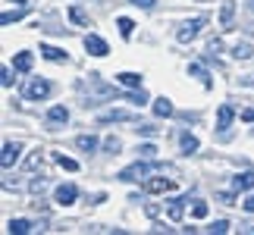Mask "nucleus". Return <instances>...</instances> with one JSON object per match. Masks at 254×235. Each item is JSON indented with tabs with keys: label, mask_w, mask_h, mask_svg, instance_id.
I'll return each mask as SVG.
<instances>
[{
	"label": "nucleus",
	"mask_w": 254,
	"mask_h": 235,
	"mask_svg": "<svg viewBox=\"0 0 254 235\" xmlns=\"http://www.w3.org/2000/svg\"><path fill=\"white\" fill-rule=\"evenodd\" d=\"M79 94L85 97V104H101V101H110V97H116V88H110L107 82H101V75H88L79 82Z\"/></svg>",
	"instance_id": "nucleus-1"
},
{
	"label": "nucleus",
	"mask_w": 254,
	"mask_h": 235,
	"mask_svg": "<svg viewBox=\"0 0 254 235\" xmlns=\"http://www.w3.org/2000/svg\"><path fill=\"white\" fill-rule=\"evenodd\" d=\"M154 170H160V166H157V163H151V160H138V163L126 166V170L120 173V179H123V182H141V179H148Z\"/></svg>",
	"instance_id": "nucleus-2"
},
{
	"label": "nucleus",
	"mask_w": 254,
	"mask_h": 235,
	"mask_svg": "<svg viewBox=\"0 0 254 235\" xmlns=\"http://www.w3.org/2000/svg\"><path fill=\"white\" fill-rule=\"evenodd\" d=\"M207 25V19L204 16H194V19H185V22L179 25V32H176V41L179 44H189V41H194V38L201 35V28Z\"/></svg>",
	"instance_id": "nucleus-3"
},
{
	"label": "nucleus",
	"mask_w": 254,
	"mask_h": 235,
	"mask_svg": "<svg viewBox=\"0 0 254 235\" xmlns=\"http://www.w3.org/2000/svg\"><path fill=\"white\" fill-rule=\"evenodd\" d=\"M47 94H51V82H47V78H32L28 88H25V97H28V101H44Z\"/></svg>",
	"instance_id": "nucleus-4"
},
{
	"label": "nucleus",
	"mask_w": 254,
	"mask_h": 235,
	"mask_svg": "<svg viewBox=\"0 0 254 235\" xmlns=\"http://www.w3.org/2000/svg\"><path fill=\"white\" fill-rule=\"evenodd\" d=\"M85 51L91 54V57H107V54H110V47H107V41H104L101 35H88L85 38Z\"/></svg>",
	"instance_id": "nucleus-5"
},
{
	"label": "nucleus",
	"mask_w": 254,
	"mask_h": 235,
	"mask_svg": "<svg viewBox=\"0 0 254 235\" xmlns=\"http://www.w3.org/2000/svg\"><path fill=\"white\" fill-rule=\"evenodd\" d=\"M19 154H22V144H19V141H6V144H3V154H0V166H3V170H9V166L16 163Z\"/></svg>",
	"instance_id": "nucleus-6"
},
{
	"label": "nucleus",
	"mask_w": 254,
	"mask_h": 235,
	"mask_svg": "<svg viewBox=\"0 0 254 235\" xmlns=\"http://www.w3.org/2000/svg\"><path fill=\"white\" fill-rule=\"evenodd\" d=\"M54 198H57V204H75V198H79V188H75L72 182H66V185H60V188L54 191Z\"/></svg>",
	"instance_id": "nucleus-7"
},
{
	"label": "nucleus",
	"mask_w": 254,
	"mask_h": 235,
	"mask_svg": "<svg viewBox=\"0 0 254 235\" xmlns=\"http://www.w3.org/2000/svg\"><path fill=\"white\" fill-rule=\"evenodd\" d=\"M144 188H148L151 194H167V191L176 188V182L173 179H148V182H144Z\"/></svg>",
	"instance_id": "nucleus-8"
},
{
	"label": "nucleus",
	"mask_w": 254,
	"mask_h": 235,
	"mask_svg": "<svg viewBox=\"0 0 254 235\" xmlns=\"http://www.w3.org/2000/svg\"><path fill=\"white\" fill-rule=\"evenodd\" d=\"M41 229V223H32V220H9V232L13 235H25V232H35Z\"/></svg>",
	"instance_id": "nucleus-9"
},
{
	"label": "nucleus",
	"mask_w": 254,
	"mask_h": 235,
	"mask_svg": "<svg viewBox=\"0 0 254 235\" xmlns=\"http://www.w3.org/2000/svg\"><path fill=\"white\" fill-rule=\"evenodd\" d=\"M232 188H236V191H251V188H254V173H251V170L239 173L236 179H232Z\"/></svg>",
	"instance_id": "nucleus-10"
},
{
	"label": "nucleus",
	"mask_w": 254,
	"mask_h": 235,
	"mask_svg": "<svg viewBox=\"0 0 254 235\" xmlns=\"http://www.w3.org/2000/svg\"><path fill=\"white\" fill-rule=\"evenodd\" d=\"M47 122H51V125L69 122V110H66L63 104H57V107H51V110H47Z\"/></svg>",
	"instance_id": "nucleus-11"
},
{
	"label": "nucleus",
	"mask_w": 254,
	"mask_h": 235,
	"mask_svg": "<svg viewBox=\"0 0 254 235\" xmlns=\"http://www.w3.org/2000/svg\"><path fill=\"white\" fill-rule=\"evenodd\" d=\"M232 119H236V113H232V107L229 104H223L220 110H217V129H229Z\"/></svg>",
	"instance_id": "nucleus-12"
},
{
	"label": "nucleus",
	"mask_w": 254,
	"mask_h": 235,
	"mask_svg": "<svg viewBox=\"0 0 254 235\" xmlns=\"http://www.w3.org/2000/svg\"><path fill=\"white\" fill-rule=\"evenodd\" d=\"M232 57H236V60H251V57H254L251 41H236V44H232Z\"/></svg>",
	"instance_id": "nucleus-13"
},
{
	"label": "nucleus",
	"mask_w": 254,
	"mask_h": 235,
	"mask_svg": "<svg viewBox=\"0 0 254 235\" xmlns=\"http://www.w3.org/2000/svg\"><path fill=\"white\" fill-rule=\"evenodd\" d=\"M185 204H189L185 198H173V201H170V207H167V217H170L173 223H179V220H182V210H185Z\"/></svg>",
	"instance_id": "nucleus-14"
},
{
	"label": "nucleus",
	"mask_w": 254,
	"mask_h": 235,
	"mask_svg": "<svg viewBox=\"0 0 254 235\" xmlns=\"http://www.w3.org/2000/svg\"><path fill=\"white\" fill-rule=\"evenodd\" d=\"M41 54H44V60H51V63H66V51H60V47L41 44Z\"/></svg>",
	"instance_id": "nucleus-15"
},
{
	"label": "nucleus",
	"mask_w": 254,
	"mask_h": 235,
	"mask_svg": "<svg viewBox=\"0 0 254 235\" xmlns=\"http://www.w3.org/2000/svg\"><path fill=\"white\" fill-rule=\"evenodd\" d=\"M101 122H126V119H132V113L129 110H107V113H101L97 116Z\"/></svg>",
	"instance_id": "nucleus-16"
},
{
	"label": "nucleus",
	"mask_w": 254,
	"mask_h": 235,
	"mask_svg": "<svg viewBox=\"0 0 254 235\" xmlns=\"http://www.w3.org/2000/svg\"><path fill=\"white\" fill-rule=\"evenodd\" d=\"M28 16V6H19V9H6L3 16H0V22L3 25H13V22H19V19H25Z\"/></svg>",
	"instance_id": "nucleus-17"
},
{
	"label": "nucleus",
	"mask_w": 254,
	"mask_h": 235,
	"mask_svg": "<svg viewBox=\"0 0 254 235\" xmlns=\"http://www.w3.org/2000/svg\"><path fill=\"white\" fill-rule=\"evenodd\" d=\"M32 63H35V57L28 54V51H22V54H16V60H13V66H16V72H28V69H32Z\"/></svg>",
	"instance_id": "nucleus-18"
},
{
	"label": "nucleus",
	"mask_w": 254,
	"mask_h": 235,
	"mask_svg": "<svg viewBox=\"0 0 254 235\" xmlns=\"http://www.w3.org/2000/svg\"><path fill=\"white\" fill-rule=\"evenodd\" d=\"M116 82H120L123 88H141V75L138 72H120V75H116Z\"/></svg>",
	"instance_id": "nucleus-19"
},
{
	"label": "nucleus",
	"mask_w": 254,
	"mask_h": 235,
	"mask_svg": "<svg viewBox=\"0 0 254 235\" xmlns=\"http://www.w3.org/2000/svg\"><path fill=\"white\" fill-rule=\"evenodd\" d=\"M179 144H182V154H194V151L201 148L198 138H194V135H189V132H182V135H179Z\"/></svg>",
	"instance_id": "nucleus-20"
},
{
	"label": "nucleus",
	"mask_w": 254,
	"mask_h": 235,
	"mask_svg": "<svg viewBox=\"0 0 254 235\" xmlns=\"http://www.w3.org/2000/svg\"><path fill=\"white\" fill-rule=\"evenodd\" d=\"M154 116H173V101L170 97H157V101H154Z\"/></svg>",
	"instance_id": "nucleus-21"
},
{
	"label": "nucleus",
	"mask_w": 254,
	"mask_h": 235,
	"mask_svg": "<svg viewBox=\"0 0 254 235\" xmlns=\"http://www.w3.org/2000/svg\"><path fill=\"white\" fill-rule=\"evenodd\" d=\"M232 16H236V0H223V9H220V22L229 25Z\"/></svg>",
	"instance_id": "nucleus-22"
},
{
	"label": "nucleus",
	"mask_w": 254,
	"mask_h": 235,
	"mask_svg": "<svg viewBox=\"0 0 254 235\" xmlns=\"http://www.w3.org/2000/svg\"><path fill=\"white\" fill-rule=\"evenodd\" d=\"M189 72H191L194 78H201V85H204V88H210V85H213V82H210V75H207V69H204L201 63H191V66H189Z\"/></svg>",
	"instance_id": "nucleus-23"
},
{
	"label": "nucleus",
	"mask_w": 254,
	"mask_h": 235,
	"mask_svg": "<svg viewBox=\"0 0 254 235\" xmlns=\"http://www.w3.org/2000/svg\"><path fill=\"white\" fill-rule=\"evenodd\" d=\"M75 144H79V151H97V138L94 135H79V138H75Z\"/></svg>",
	"instance_id": "nucleus-24"
},
{
	"label": "nucleus",
	"mask_w": 254,
	"mask_h": 235,
	"mask_svg": "<svg viewBox=\"0 0 254 235\" xmlns=\"http://www.w3.org/2000/svg\"><path fill=\"white\" fill-rule=\"evenodd\" d=\"M116 25H120V35H123V38H132V32H135V22H132L129 16H120V19H116Z\"/></svg>",
	"instance_id": "nucleus-25"
},
{
	"label": "nucleus",
	"mask_w": 254,
	"mask_h": 235,
	"mask_svg": "<svg viewBox=\"0 0 254 235\" xmlns=\"http://www.w3.org/2000/svg\"><path fill=\"white\" fill-rule=\"evenodd\" d=\"M120 148H123V141L116 138V135H107V138H104V151L107 154H120Z\"/></svg>",
	"instance_id": "nucleus-26"
},
{
	"label": "nucleus",
	"mask_w": 254,
	"mask_h": 235,
	"mask_svg": "<svg viewBox=\"0 0 254 235\" xmlns=\"http://www.w3.org/2000/svg\"><path fill=\"white\" fill-rule=\"evenodd\" d=\"M69 19H72L75 25H88V16H85L82 6H72V9H69Z\"/></svg>",
	"instance_id": "nucleus-27"
},
{
	"label": "nucleus",
	"mask_w": 254,
	"mask_h": 235,
	"mask_svg": "<svg viewBox=\"0 0 254 235\" xmlns=\"http://www.w3.org/2000/svg\"><path fill=\"white\" fill-rule=\"evenodd\" d=\"M191 217L204 220V217H207V204H204V201H191Z\"/></svg>",
	"instance_id": "nucleus-28"
},
{
	"label": "nucleus",
	"mask_w": 254,
	"mask_h": 235,
	"mask_svg": "<svg viewBox=\"0 0 254 235\" xmlns=\"http://www.w3.org/2000/svg\"><path fill=\"white\" fill-rule=\"evenodd\" d=\"M126 97V101H129V104H148V94H144V88H138V91H135V94H123Z\"/></svg>",
	"instance_id": "nucleus-29"
},
{
	"label": "nucleus",
	"mask_w": 254,
	"mask_h": 235,
	"mask_svg": "<svg viewBox=\"0 0 254 235\" xmlns=\"http://www.w3.org/2000/svg\"><path fill=\"white\" fill-rule=\"evenodd\" d=\"M223 51V41H220V38H210V41H207V57H217Z\"/></svg>",
	"instance_id": "nucleus-30"
},
{
	"label": "nucleus",
	"mask_w": 254,
	"mask_h": 235,
	"mask_svg": "<svg viewBox=\"0 0 254 235\" xmlns=\"http://www.w3.org/2000/svg\"><path fill=\"white\" fill-rule=\"evenodd\" d=\"M207 232H213V235H223V232H229V223H226V220H217V223H213V226H210Z\"/></svg>",
	"instance_id": "nucleus-31"
},
{
	"label": "nucleus",
	"mask_w": 254,
	"mask_h": 235,
	"mask_svg": "<svg viewBox=\"0 0 254 235\" xmlns=\"http://www.w3.org/2000/svg\"><path fill=\"white\" fill-rule=\"evenodd\" d=\"M32 191H35V194H44V191H47V179H41V176H38V179H32Z\"/></svg>",
	"instance_id": "nucleus-32"
},
{
	"label": "nucleus",
	"mask_w": 254,
	"mask_h": 235,
	"mask_svg": "<svg viewBox=\"0 0 254 235\" xmlns=\"http://www.w3.org/2000/svg\"><path fill=\"white\" fill-rule=\"evenodd\" d=\"M57 163H60L63 170H69V173H75V170H79V163H75V160H69V157H57Z\"/></svg>",
	"instance_id": "nucleus-33"
},
{
	"label": "nucleus",
	"mask_w": 254,
	"mask_h": 235,
	"mask_svg": "<svg viewBox=\"0 0 254 235\" xmlns=\"http://www.w3.org/2000/svg\"><path fill=\"white\" fill-rule=\"evenodd\" d=\"M138 154H141V160H154L157 148H154V144H144V148H138Z\"/></svg>",
	"instance_id": "nucleus-34"
},
{
	"label": "nucleus",
	"mask_w": 254,
	"mask_h": 235,
	"mask_svg": "<svg viewBox=\"0 0 254 235\" xmlns=\"http://www.w3.org/2000/svg\"><path fill=\"white\" fill-rule=\"evenodd\" d=\"M38 163H41V151H35V154L28 157V160H25V170H35Z\"/></svg>",
	"instance_id": "nucleus-35"
},
{
	"label": "nucleus",
	"mask_w": 254,
	"mask_h": 235,
	"mask_svg": "<svg viewBox=\"0 0 254 235\" xmlns=\"http://www.w3.org/2000/svg\"><path fill=\"white\" fill-rule=\"evenodd\" d=\"M132 3L141 6V9H154V6H157V0H132Z\"/></svg>",
	"instance_id": "nucleus-36"
},
{
	"label": "nucleus",
	"mask_w": 254,
	"mask_h": 235,
	"mask_svg": "<svg viewBox=\"0 0 254 235\" xmlns=\"http://www.w3.org/2000/svg\"><path fill=\"white\" fill-rule=\"evenodd\" d=\"M9 85H13V69L6 66V69H3V88H9Z\"/></svg>",
	"instance_id": "nucleus-37"
},
{
	"label": "nucleus",
	"mask_w": 254,
	"mask_h": 235,
	"mask_svg": "<svg viewBox=\"0 0 254 235\" xmlns=\"http://www.w3.org/2000/svg\"><path fill=\"white\" fill-rule=\"evenodd\" d=\"M242 210H248V213H254V194H251V198H245V201H242Z\"/></svg>",
	"instance_id": "nucleus-38"
},
{
	"label": "nucleus",
	"mask_w": 254,
	"mask_h": 235,
	"mask_svg": "<svg viewBox=\"0 0 254 235\" xmlns=\"http://www.w3.org/2000/svg\"><path fill=\"white\" fill-rule=\"evenodd\" d=\"M141 135H157V125H138Z\"/></svg>",
	"instance_id": "nucleus-39"
},
{
	"label": "nucleus",
	"mask_w": 254,
	"mask_h": 235,
	"mask_svg": "<svg viewBox=\"0 0 254 235\" xmlns=\"http://www.w3.org/2000/svg\"><path fill=\"white\" fill-rule=\"evenodd\" d=\"M242 119H254V110H245V113H242Z\"/></svg>",
	"instance_id": "nucleus-40"
},
{
	"label": "nucleus",
	"mask_w": 254,
	"mask_h": 235,
	"mask_svg": "<svg viewBox=\"0 0 254 235\" xmlns=\"http://www.w3.org/2000/svg\"><path fill=\"white\" fill-rule=\"evenodd\" d=\"M242 232H245V235H254V226H242Z\"/></svg>",
	"instance_id": "nucleus-41"
},
{
	"label": "nucleus",
	"mask_w": 254,
	"mask_h": 235,
	"mask_svg": "<svg viewBox=\"0 0 254 235\" xmlns=\"http://www.w3.org/2000/svg\"><path fill=\"white\" fill-rule=\"evenodd\" d=\"M69 3H97V0H69Z\"/></svg>",
	"instance_id": "nucleus-42"
},
{
	"label": "nucleus",
	"mask_w": 254,
	"mask_h": 235,
	"mask_svg": "<svg viewBox=\"0 0 254 235\" xmlns=\"http://www.w3.org/2000/svg\"><path fill=\"white\" fill-rule=\"evenodd\" d=\"M9 3H19V6H28V0H9Z\"/></svg>",
	"instance_id": "nucleus-43"
},
{
	"label": "nucleus",
	"mask_w": 254,
	"mask_h": 235,
	"mask_svg": "<svg viewBox=\"0 0 254 235\" xmlns=\"http://www.w3.org/2000/svg\"><path fill=\"white\" fill-rule=\"evenodd\" d=\"M248 9H251V13H254V0H248Z\"/></svg>",
	"instance_id": "nucleus-44"
},
{
	"label": "nucleus",
	"mask_w": 254,
	"mask_h": 235,
	"mask_svg": "<svg viewBox=\"0 0 254 235\" xmlns=\"http://www.w3.org/2000/svg\"><path fill=\"white\" fill-rule=\"evenodd\" d=\"M248 35H254V25H248Z\"/></svg>",
	"instance_id": "nucleus-45"
}]
</instances>
